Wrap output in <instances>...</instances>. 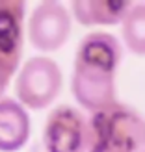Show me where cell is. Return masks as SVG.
<instances>
[{"mask_svg":"<svg viewBox=\"0 0 145 152\" xmlns=\"http://www.w3.org/2000/svg\"><path fill=\"white\" fill-rule=\"evenodd\" d=\"M123 45L108 32H89L80 39L71 74V93L76 104L97 113L117 102V69Z\"/></svg>","mask_w":145,"mask_h":152,"instance_id":"1","label":"cell"},{"mask_svg":"<svg viewBox=\"0 0 145 152\" xmlns=\"http://www.w3.org/2000/svg\"><path fill=\"white\" fill-rule=\"evenodd\" d=\"M26 35V4L0 0V56L21 59Z\"/></svg>","mask_w":145,"mask_h":152,"instance_id":"7","label":"cell"},{"mask_svg":"<svg viewBox=\"0 0 145 152\" xmlns=\"http://www.w3.org/2000/svg\"><path fill=\"white\" fill-rule=\"evenodd\" d=\"M143 152H145V150H143Z\"/></svg>","mask_w":145,"mask_h":152,"instance_id":"11","label":"cell"},{"mask_svg":"<svg viewBox=\"0 0 145 152\" xmlns=\"http://www.w3.org/2000/svg\"><path fill=\"white\" fill-rule=\"evenodd\" d=\"M132 2L125 0H73L69 6L71 17L82 26H113L121 24Z\"/></svg>","mask_w":145,"mask_h":152,"instance_id":"8","label":"cell"},{"mask_svg":"<svg viewBox=\"0 0 145 152\" xmlns=\"http://www.w3.org/2000/svg\"><path fill=\"white\" fill-rule=\"evenodd\" d=\"M21 65H22L21 59H13V58L0 56V98H4L6 89L10 87L13 76H17Z\"/></svg>","mask_w":145,"mask_h":152,"instance_id":"10","label":"cell"},{"mask_svg":"<svg viewBox=\"0 0 145 152\" xmlns=\"http://www.w3.org/2000/svg\"><path fill=\"white\" fill-rule=\"evenodd\" d=\"M41 139L45 152H88L89 119L74 106L60 104L45 119Z\"/></svg>","mask_w":145,"mask_h":152,"instance_id":"4","label":"cell"},{"mask_svg":"<svg viewBox=\"0 0 145 152\" xmlns=\"http://www.w3.org/2000/svg\"><path fill=\"white\" fill-rule=\"evenodd\" d=\"M73 17L69 7L56 0L39 2L28 17V41L39 52H56L69 41Z\"/></svg>","mask_w":145,"mask_h":152,"instance_id":"5","label":"cell"},{"mask_svg":"<svg viewBox=\"0 0 145 152\" xmlns=\"http://www.w3.org/2000/svg\"><path fill=\"white\" fill-rule=\"evenodd\" d=\"M125 47L136 56H145V4H132L121 22Z\"/></svg>","mask_w":145,"mask_h":152,"instance_id":"9","label":"cell"},{"mask_svg":"<svg viewBox=\"0 0 145 152\" xmlns=\"http://www.w3.org/2000/svg\"><path fill=\"white\" fill-rule=\"evenodd\" d=\"M63 87V72L49 56L28 58L15 76V96L26 110H45L56 102Z\"/></svg>","mask_w":145,"mask_h":152,"instance_id":"3","label":"cell"},{"mask_svg":"<svg viewBox=\"0 0 145 152\" xmlns=\"http://www.w3.org/2000/svg\"><path fill=\"white\" fill-rule=\"evenodd\" d=\"M145 119L130 106L116 102L89 117L88 152H143Z\"/></svg>","mask_w":145,"mask_h":152,"instance_id":"2","label":"cell"},{"mask_svg":"<svg viewBox=\"0 0 145 152\" xmlns=\"http://www.w3.org/2000/svg\"><path fill=\"white\" fill-rule=\"evenodd\" d=\"M32 119L17 98H0V152H17L28 143Z\"/></svg>","mask_w":145,"mask_h":152,"instance_id":"6","label":"cell"}]
</instances>
